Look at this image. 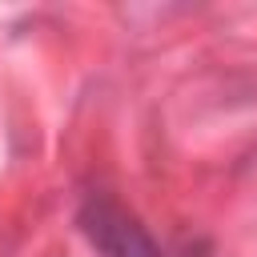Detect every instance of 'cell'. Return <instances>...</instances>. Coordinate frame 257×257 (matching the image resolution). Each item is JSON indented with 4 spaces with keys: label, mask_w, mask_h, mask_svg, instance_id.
<instances>
[{
    "label": "cell",
    "mask_w": 257,
    "mask_h": 257,
    "mask_svg": "<svg viewBox=\"0 0 257 257\" xmlns=\"http://www.w3.org/2000/svg\"><path fill=\"white\" fill-rule=\"evenodd\" d=\"M76 221L100 257H161V245L149 237V229L104 193H92Z\"/></svg>",
    "instance_id": "cell-1"
}]
</instances>
